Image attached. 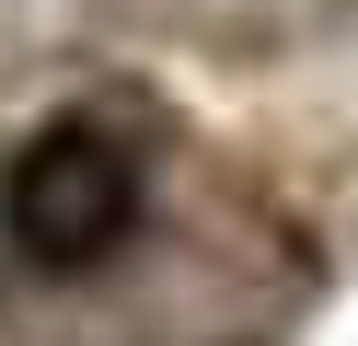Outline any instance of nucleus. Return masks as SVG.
I'll use <instances>...</instances> for the list:
<instances>
[{"instance_id": "obj_1", "label": "nucleus", "mask_w": 358, "mask_h": 346, "mask_svg": "<svg viewBox=\"0 0 358 346\" xmlns=\"http://www.w3.org/2000/svg\"><path fill=\"white\" fill-rule=\"evenodd\" d=\"M127 219H139V161L116 150L104 127H35L24 150H12V173H0V231L24 243V266H104V254L127 243Z\"/></svg>"}]
</instances>
